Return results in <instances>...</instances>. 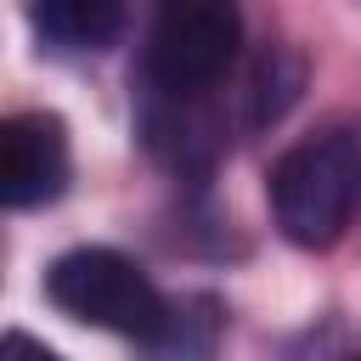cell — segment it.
I'll use <instances>...</instances> for the list:
<instances>
[{"instance_id": "cell-1", "label": "cell", "mask_w": 361, "mask_h": 361, "mask_svg": "<svg viewBox=\"0 0 361 361\" xmlns=\"http://www.w3.org/2000/svg\"><path fill=\"white\" fill-rule=\"evenodd\" d=\"M271 220L293 248H333L361 209V130L327 124L293 141L265 180Z\"/></svg>"}, {"instance_id": "cell-2", "label": "cell", "mask_w": 361, "mask_h": 361, "mask_svg": "<svg viewBox=\"0 0 361 361\" xmlns=\"http://www.w3.org/2000/svg\"><path fill=\"white\" fill-rule=\"evenodd\" d=\"M243 45V17L226 0H180L164 6L147 28V51H141V85L147 102H169V107H197L209 102V90L231 73Z\"/></svg>"}, {"instance_id": "cell-3", "label": "cell", "mask_w": 361, "mask_h": 361, "mask_svg": "<svg viewBox=\"0 0 361 361\" xmlns=\"http://www.w3.org/2000/svg\"><path fill=\"white\" fill-rule=\"evenodd\" d=\"M45 299L85 327L124 333V338H152L169 299L152 288V276L118 254V248H68L45 265Z\"/></svg>"}, {"instance_id": "cell-4", "label": "cell", "mask_w": 361, "mask_h": 361, "mask_svg": "<svg viewBox=\"0 0 361 361\" xmlns=\"http://www.w3.org/2000/svg\"><path fill=\"white\" fill-rule=\"evenodd\" d=\"M68 175H73V147H68V124L51 107H28L0 124V197H6V209L56 203L68 192Z\"/></svg>"}, {"instance_id": "cell-5", "label": "cell", "mask_w": 361, "mask_h": 361, "mask_svg": "<svg viewBox=\"0 0 361 361\" xmlns=\"http://www.w3.org/2000/svg\"><path fill=\"white\" fill-rule=\"evenodd\" d=\"M226 338V305L214 293L169 299L152 338H141V361H214Z\"/></svg>"}, {"instance_id": "cell-6", "label": "cell", "mask_w": 361, "mask_h": 361, "mask_svg": "<svg viewBox=\"0 0 361 361\" xmlns=\"http://www.w3.org/2000/svg\"><path fill=\"white\" fill-rule=\"evenodd\" d=\"M28 28L56 51H102L124 28V6H113V0H45V6H28Z\"/></svg>"}, {"instance_id": "cell-7", "label": "cell", "mask_w": 361, "mask_h": 361, "mask_svg": "<svg viewBox=\"0 0 361 361\" xmlns=\"http://www.w3.org/2000/svg\"><path fill=\"white\" fill-rule=\"evenodd\" d=\"M299 85H305V62H299V51H288V45H265L259 62H254L248 79H243V124H248V130L276 124V118L293 107Z\"/></svg>"}, {"instance_id": "cell-8", "label": "cell", "mask_w": 361, "mask_h": 361, "mask_svg": "<svg viewBox=\"0 0 361 361\" xmlns=\"http://www.w3.org/2000/svg\"><path fill=\"white\" fill-rule=\"evenodd\" d=\"M0 361H62L51 344H39V338H28V333H6V344H0Z\"/></svg>"}]
</instances>
